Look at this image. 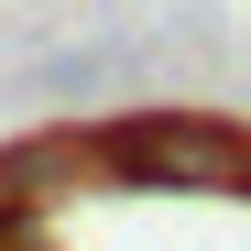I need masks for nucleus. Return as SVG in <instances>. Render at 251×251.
<instances>
[{"label": "nucleus", "mask_w": 251, "mask_h": 251, "mask_svg": "<svg viewBox=\"0 0 251 251\" xmlns=\"http://www.w3.org/2000/svg\"><path fill=\"white\" fill-rule=\"evenodd\" d=\"M99 153L142 186H240L251 175V131L229 109H142V120H109Z\"/></svg>", "instance_id": "obj_1"}]
</instances>
